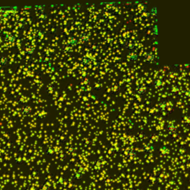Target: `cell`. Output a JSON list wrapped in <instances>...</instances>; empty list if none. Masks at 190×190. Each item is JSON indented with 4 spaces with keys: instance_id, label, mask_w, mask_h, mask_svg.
Instances as JSON below:
<instances>
[{
    "instance_id": "obj_9",
    "label": "cell",
    "mask_w": 190,
    "mask_h": 190,
    "mask_svg": "<svg viewBox=\"0 0 190 190\" xmlns=\"http://www.w3.org/2000/svg\"><path fill=\"white\" fill-rule=\"evenodd\" d=\"M136 92L137 94H138L140 95H143L146 93V88L144 86H139L137 87V89H136Z\"/></svg>"
},
{
    "instance_id": "obj_42",
    "label": "cell",
    "mask_w": 190,
    "mask_h": 190,
    "mask_svg": "<svg viewBox=\"0 0 190 190\" xmlns=\"http://www.w3.org/2000/svg\"><path fill=\"white\" fill-rule=\"evenodd\" d=\"M60 140L61 142H65V140H66V136L64 135V134H62L60 137Z\"/></svg>"
},
{
    "instance_id": "obj_43",
    "label": "cell",
    "mask_w": 190,
    "mask_h": 190,
    "mask_svg": "<svg viewBox=\"0 0 190 190\" xmlns=\"http://www.w3.org/2000/svg\"><path fill=\"white\" fill-rule=\"evenodd\" d=\"M82 76H83V77H86V75H87V73L86 72V71H83L82 72Z\"/></svg>"
},
{
    "instance_id": "obj_19",
    "label": "cell",
    "mask_w": 190,
    "mask_h": 190,
    "mask_svg": "<svg viewBox=\"0 0 190 190\" xmlns=\"http://www.w3.org/2000/svg\"><path fill=\"white\" fill-rule=\"evenodd\" d=\"M54 152H55V151H54V149L51 146L48 147L47 149H45V154L48 156L54 155Z\"/></svg>"
},
{
    "instance_id": "obj_39",
    "label": "cell",
    "mask_w": 190,
    "mask_h": 190,
    "mask_svg": "<svg viewBox=\"0 0 190 190\" xmlns=\"http://www.w3.org/2000/svg\"><path fill=\"white\" fill-rule=\"evenodd\" d=\"M183 96H184V97H186V98H189L190 91L189 89H186V90L184 91V92H183Z\"/></svg>"
},
{
    "instance_id": "obj_41",
    "label": "cell",
    "mask_w": 190,
    "mask_h": 190,
    "mask_svg": "<svg viewBox=\"0 0 190 190\" xmlns=\"http://www.w3.org/2000/svg\"><path fill=\"white\" fill-rule=\"evenodd\" d=\"M43 61L45 62H51V57H49V56H45V57H44Z\"/></svg>"
},
{
    "instance_id": "obj_26",
    "label": "cell",
    "mask_w": 190,
    "mask_h": 190,
    "mask_svg": "<svg viewBox=\"0 0 190 190\" xmlns=\"http://www.w3.org/2000/svg\"><path fill=\"white\" fill-rule=\"evenodd\" d=\"M81 83H82L83 86H89V85H90L91 81H90V80H89V79L86 77H83V79L82 80V81H81Z\"/></svg>"
},
{
    "instance_id": "obj_13",
    "label": "cell",
    "mask_w": 190,
    "mask_h": 190,
    "mask_svg": "<svg viewBox=\"0 0 190 190\" xmlns=\"http://www.w3.org/2000/svg\"><path fill=\"white\" fill-rule=\"evenodd\" d=\"M45 34V31L43 30H42V29H39V30H36V36L37 39H43Z\"/></svg>"
},
{
    "instance_id": "obj_29",
    "label": "cell",
    "mask_w": 190,
    "mask_h": 190,
    "mask_svg": "<svg viewBox=\"0 0 190 190\" xmlns=\"http://www.w3.org/2000/svg\"><path fill=\"white\" fill-rule=\"evenodd\" d=\"M149 138L151 140V142H157V141L158 140V136H157V134H155V133H153V134H151V135H150Z\"/></svg>"
},
{
    "instance_id": "obj_23",
    "label": "cell",
    "mask_w": 190,
    "mask_h": 190,
    "mask_svg": "<svg viewBox=\"0 0 190 190\" xmlns=\"http://www.w3.org/2000/svg\"><path fill=\"white\" fill-rule=\"evenodd\" d=\"M103 87V85L102 83L99 82H95L94 84H93V88L94 89H95L96 91H99Z\"/></svg>"
},
{
    "instance_id": "obj_16",
    "label": "cell",
    "mask_w": 190,
    "mask_h": 190,
    "mask_svg": "<svg viewBox=\"0 0 190 190\" xmlns=\"http://www.w3.org/2000/svg\"><path fill=\"white\" fill-rule=\"evenodd\" d=\"M8 63V60L5 56H0V65L5 66Z\"/></svg>"
},
{
    "instance_id": "obj_38",
    "label": "cell",
    "mask_w": 190,
    "mask_h": 190,
    "mask_svg": "<svg viewBox=\"0 0 190 190\" xmlns=\"http://www.w3.org/2000/svg\"><path fill=\"white\" fill-rule=\"evenodd\" d=\"M138 8H139V9L140 10V11H141V12H142V11H145V10H146V6L145 4H140L138 6ZM141 12H140V13H141Z\"/></svg>"
},
{
    "instance_id": "obj_17",
    "label": "cell",
    "mask_w": 190,
    "mask_h": 190,
    "mask_svg": "<svg viewBox=\"0 0 190 190\" xmlns=\"http://www.w3.org/2000/svg\"><path fill=\"white\" fill-rule=\"evenodd\" d=\"M74 180H76V181H79V180H81L82 178V173L81 172H80V171H78V172H76L74 173L73 175V176H72Z\"/></svg>"
},
{
    "instance_id": "obj_22",
    "label": "cell",
    "mask_w": 190,
    "mask_h": 190,
    "mask_svg": "<svg viewBox=\"0 0 190 190\" xmlns=\"http://www.w3.org/2000/svg\"><path fill=\"white\" fill-rule=\"evenodd\" d=\"M125 46H126V48H127L128 49L132 50V49H134V47H135V43H134L133 41L130 40V41L127 42V43H125Z\"/></svg>"
},
{
    "instance_id": "obj_15",
    "label": "cell",
    "mask_w": 190,
    "mask_h": 190,
    "mask_svg": "<svg viewBox=\"0 0 190 190\" xmlns=\"http://www.w3.org/2000/svg\"><path fill=\"white\" fill-rule=\"evenodd\" d=\"M77 44V39H76L75 37H71L68 41V45H69L70 46L73 47V46H76Z\"/></svg>"
},
{
    "instance_id": "obj_31",
    "label": "cell",
    "mask_w": 190,
    "mask_h": 190,
    "mask_svg": "<svg viewBox=\"0 0 190 190\" xmlns=\"http://www.w3.org/2000/svg\"><path fill=\"white\" fill-rule=\"evenodd\" d=\"M66 181L65 179V177H63V176H60V178L58 179V181H57V183H58V185H60V186H62V185H63L64 183H65V182Z\"/></svg>"
},
{
    "instance_id": "obj_33",
    "label": "cell",
    "mask_w": 190,
    "mask_h": 190,
    "mask_svg": "<svg viewBox=\"0 0 190 190\" xmlns=\"http://www.w3.org/2000/svg\"><path fill=\"white\" fill-rule=\"evenodd\" d=\"M183 122L186 125H189L190 123V117L189 116H185V117H183Z\"/></svg>"
},
{
    "instance_id": "obj_21",
    "label": "cell",
    "mask_w": 190,
    "mask_h": 190,
    "mask_svg": "<svg viewBox=\"0 0 190 190\" xmlns=\"http://www.w3.org/2000/svg\"><path fill=\"white\" fill-rule=\"evenodd\" d=\"M37 17H38V19H39V20L44 22V21H45V20L47 19L48 16H47V14L44 12V13H39V14H38V16H37Z\"/></svg>"
},
{
    "instance_id": "obj_11",
    "label": "cell",
    "mask_w": 190,
    "mask_h": 190,
    "mask_svg": "<svg viewBox=\"0 0 190 190\" xmlns=\"http://www.w3.org/2000/svg\"><path fill=\"white\" fill-rule=\"evenodd\" d=\"M163 85H164V82H163V81L162 80H160V79L156 80L155 82H154V84H153L154 87H155V88H157V89H159L160 88H162V87L163 86Z\"/></svg>"
},
{
    "instance_id": "obj_12",
    "label": "cell",
    "mask_w": 190,
    "mask_h": 190,
    "mask_svg": "<svg viewBox=\"0 0 190 190\" xmlns=\"http://www.w3.org/2000/svg\"><path fill=\"white\" fill-rule=\"evenodd\" d=\"M90 60H91V59H90L89 57H88L87 56H82V58L80 59V63L82 64V65H89V63H90V62H91Z\"/></svg>"
},
{
    "instance_id": "obj_30",
    "label": "cell",
    "mask_w": 190,
    "mask_h": 190,
    "mask_svg": "<svg viewBox=\"0 0 190 190\" xmlns=\"http://www.w3.org/2000/svg\"><path fill=\"white\" fill-rule=\"evenodd\" d=\"M25 22H19V21H18V22H17V27L19 29H20V30L24 29V28H25Z\"/></svg>"
},
{
    "instance_id": "obj_36",
    "label": "cell",
    "mask_w": 190,
    "mask_h": 190,
    "mask_svg": "<svg viewBox=\"0 0 190 190\" xmlns=\"http://www.w3.org/2000/svg\"><path fill=\"white\" fill-rule=\"evenodd\" d=\"M149 13L147 11V10H145V11H142L140 13V17L142 18H148L149 17Z\"/></svg>"
},
{
    "instance_id": "obj_2",
    "label": "cell",
    "mask_w": 190,
    "mask_h": 190,
    "mask_svg": "<svg viewBox=\"0 0 190 190\" xmlns=\"http://www.w3.org/2000/svg\"><path fill=\"white\" fill-rule=\"evenodd\" d=\"M4 39L5 42L8 43H14L17 41V37L15 35L12 34H9L4 36Z\"/></svg>"
},
{
    "instance_id": "obj_24",
    "label": "cell",
    "mask_w": 190,
    "mask_h": 190,
    "mask_svg": "<svg viewBox=\"0 0 190 190\" xmlns=\"http://www.w3.org/2000/svg\"><path fill=\"white\" fill-rule=\"evenodd\" d=\"M103 167V164L101 160H97L94 164V168L96 170H99Z\"/></svg>"
},
{
    "instance_id": "obj_5",
    "label": "cell",
    "mask_w": 190,
    "mask_h": 190,
    "mask_svg": "<svg viewBox=\"0 0 190 190\" xmlns=\"http://www.w3.org/2000/svg\"><path fill=\"white\" fill-rule=\"evenodd\" d=\"M32 112V108L29 105H24L22 108H21V112L22 114L25 115V116H28L30 115V113Z\"/></svg>"
},
{
    "instance_id": "obj_27",
    "label": "cell",
    "mask_w": 190,
    "mask_h": 190,
    "mask_svg": "<svg viewBox=\"0 0 190 190\" xmlns=\"http://www.w3.org/2000/svg\"><path fill=\"white\" fill-rule=\"evenodd\" d=\"M35 9L39 13H44V11H45V7L43 5H36L35 7Z\"/></svg>"
},
{
    "instance_id": "obj_7",
    "label": "cell",
    "mask_w": 190,
    "mask_h": 190,
    "mask_svg": "<svg viewBox=\"0 0 190 190\" xmlns=\"http://www.w3.org/2000/svg\"><path fill=\"white\" fill-rule=\"evenodd\" d=\"M24 51H25V54L27 55L32 56V55H34V54L35 49L33 46H31V45H28V46L25 47Z\"/></svg>"
},
{
    "instance_id": "obj_32",
    "label": "cell",
    "mask_w": 190,
    "mask_h": 190,
    "mask_svg": "<svg viewBox=\"0 0 190 190\" xmlns=\"http://www.w3.org/2000/svg\"><path fill=\"white\" fill-rule=\"evenodd\" d=\"M149 181L151 183H157V177L155 176V175H151L149 178Z\"/></svg>"
},
{
    "instance_id": "obj_18",
    "label": "cell",
    "mask_w": 190,
    "mask_h": 190,
    "mask_svg": "<svg viewBox=\"0 0 190 190\" xmlns=\"http://www.w3.org/2000/svg\"><path fill=\"white\" fill-rule=\"evenodd\" d=\"M166 107H167V103L166 101H163V102L159 103V109L161 112H166Z\"/></svg>"
},
{
    "instance_id": "obj_10",
    "label": "cell",
    "mask_w": 190,
    "mask_h": 190,
    "mask_svg": "<svg viewBox=\"0 0 190 190\" xmlns=\"http://www.w3.org/2000/svg\"><path fill=\"white\" fill-rule=\"evenodd\" d=\"M89 39H90L89 35L87 33H82V34L80 35V42H82L83 43H88V42L89 41Z\"/></svg>"
},
{
    "instance_id": "obj_34",
    "label": "cell",
    "mask_w": 190,
    "mask_h": 190,
    "mask_svg": "<svg viewBox=\"0 0 190 190\" xmlns=\"http://www.w3.org/2000/svg\"><path fill=\"white\" fill-rule=\"evenodd\" d=\"M90 49H91V51H97V49H98V45H97V44L95 43H92L91 45V46H90Z\"/></svg>"
},
{
    "instance_id": "obj_1",
    "label": "cell",
    "mask_w": 190,
    "mask_h": 190,
    "mask_svg": "<svg viewBox=\"0 0 190 190\" xmlns=\"http://www.w3.org/2000/svg\"><path fill=\"white\" fill-rule=\"evenodd\" d=\"M169 152H170V151L166 146L161 147L159 149V155L161 157H163V158L168 157V155H169Z\"/></svg>"
},
{
    "instance_id": "obj_35",
    "label": "cell",
    "mask_w": 190,
    "mask_h": 190,
    "mask_svg": "<svg viewBox=\"0 0 190 190\" xmlns=\"http://www.w3.org/2000/svg\"><path fill=\"white\" fill-rule=\"evenodd\" d=\"M112 91L114 93H117V91L120 90V86L118 84H114V86H112Z\"/></svg>"
},
{
    "instance_id": "obj_8",
    "label": "cell",
    "mask_w": 190,
    "mask_h": 190,
    "mask_svg": "<svg viewBox=\"0 0 190 190\" xmlns=\"http://www.w3.org/2000/svg\"><path fill=\"white\" fill-rule=\"evenodd\" d=\"M144 58H145V60L148 62H152L153 61L155 60V56L151 52L146 53V54L144 56Z\"/></svg>"
},
{
    "instance_id": "obj_37",
    "label": "cell",
    "mask_w": 190,
    "mask_h": 190,
    "mask_svg": "<svg viewBox=\"0 0 190 190\" xmlns=\"http://www.w3.org/2000/svg\"><path fill=\"white\" fill-rule=\"evenodd\" d=\"M51 189V186L50 185L46 183H44L43 186H42V190H50Z\"/></svg>"
},
{
    "instance_id": "obj_46",
    "label": "cell",
    "mask_w": 190,
    "mask_h": 190,
    "mask_svg": "<svg viewBox=\"0 0 190 190\" xmlns=\"http://www.w3.org/2000/svg\"><path fill=\"white\" fill-rule=\"evenodd\" d=\"M185 66H186V68H189V65H185Z\"/></svg>"
},
{
    "instance_id": "obj_4",
    "label": "cell",
    "mask_w": 190,
    "mask_h": 190,
    "mask_svg": "<svg viewBox=\"0 0 190 190\" xmlns=\"http://www.w3.org/2000/svg\"><path fill=\"white\" fill-rule=\"evenodd\" d=\"M154 150H155V148L151 143H147L142 147V151L146 153H151Z\"/></svg>"
},
{
    "instance_id": "obj_25",
    "label": "cell",
    "mask_w": 190,
    "mask_h": 190,
    "mask_svg": "<svg viewBox=\"0 0 190 190\" xmlns=\"http://www.w3.org/2000/svg\"><path fill=\"white\" fill-rule=\"evenodd\" d=\"M170 91L173 94H177V93L179 92V88L177 86H172L170 88Z\"/></svg>"
},
{
    "instance_id": "obj_44",
    "label": "cell",
    "mask_w": 190,
    "mask_h": 190,
    "mask_svg": "<svg viewBox=\"0 0 190 190\" xmlns=\"http://www.w3.org/2000/svg\"><path fill=\"white\" fill-rule=\"evenodd\" d=\"M80 25H81V24H80V22H77V21H76V22H75V25L80 26Z\"/></svg>"
},
{
    "instance_id": "obj_6",
    "label": "cell",
    "mask_w": 190,
    "mask_h": 190,
    "mask_svg": "<svg viewBox=\"0 0 190 190\" xmlns=\"http://www.w3.org/2000/svg\"><path fill=\"white\" fill-rule=\"evenodd\" d=\"M125 155L126 156V157H127L128 159L132 160V159H134V158L136 157L137 153H136V151H134V149H130V150H129V151H127L125 152Z\"/></svg>"
},
{
    "instance_id": "obj_40",
    "label": "cell",
    "mask_w": 190,
    "mask_h": 190,
    "mask_svg": "<svg viewBox=\"0 0 190 190\" xmlns=\"http://www.w3.org/2000/svg\"><path fill=\"white\" fill-rule=\"evenodd\" d=\"M170 136H171V138L173 139V140H175V139L177 138V137H178V134H177V132H175V133H173V134H171Z\"/></svg>"
},
{
    "instance_id": "obj_14",
    "label": "cell",
    "mask_w": 190,
    "mask_h": 190,
    "mask_svg": "<svg viewBox=\"0 0 190 190\" xmlns=\"http://www.w3.org/2000/svg\"><path fill=\"white\" fill-rule=\"evenodd\" d=\"M138 54H136V53H134V52H129V54H128V58L131 61H135L138 60Z\"/></svg>"
},
{
    "instance_id": "obj_20",
    "label": "cell",
    "mask_w": 190,
    "mask_h": 190,
    "mask_svg": "<svg viewBox=\"0 0 190 190\" xmlns=\"http://www.w3.org/2000/svg\"><path fill=\"white\" fill-rule=\"evenodd\" d=\"M62 51L64 52V53H70V52H71V51H72V47L67 44V45L62 46Z\"/></svg>"
},
{
    "instance_id": "obj_3",
    "label": "cell",
    "mask_w": 190,
    "mask_h": 190,
    "mask_svg": "<svg viewBox=\"0 0 190 190\" xmlns=\"http://www.w3.org/2000/svg\"><path fill=\"white\" fill-rule=\"evenodd\" d=\"M166 131H167L168 134L171 135L175 132H177V126L173 123H168L166 126Z\"/></svg>"
},
{
    "instance_id": "obj_45",
    "label": "cell",
    "mask_w": 190,
    "mask_h": 190,
    "mask_svg": "<svg viewBox=\"0 0 190 190\" xmlns=\"http://www.w3.org/2000/svg\"><path fill=\"white\" fill-rule=\"evenodd\" d=\"M2 19H3V17H2V13L0 12V22H1V21L2 20Z\"/></svg>"
},
{
    "instance_id": "obj_28",
    "label": "cell",
    "mask_w": 190,
    "mask_h": 190,
    "mask_svg": "<svg viewBox=\"0 0 190 190\" xmlns=\"http://www.w3.org/2000/svg\"><path fill=\"white\" fill-rule=\"evenodd\" d=\"M76 147L74 146L73 145H71V146H70L68 148V149H67V152L70 154V155H71V154H73V152H75L76 151Z\"/></svg>"
}]
</instances>
